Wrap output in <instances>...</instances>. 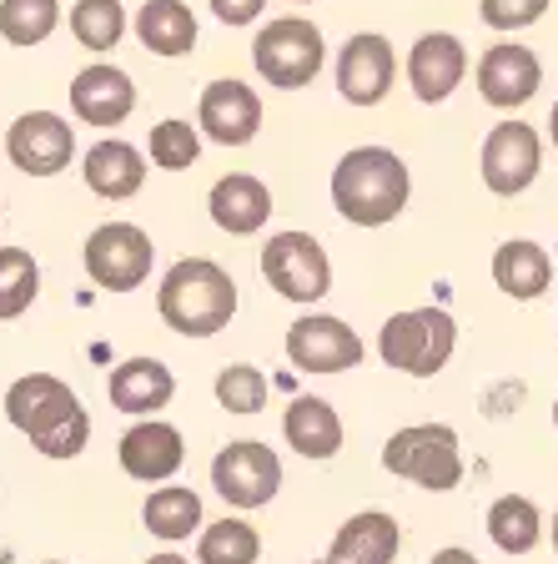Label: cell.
Masks as SVG:
<instances>
[{"mask_svg":"<svg viewBox=\"0 0 558 564\" xmlns=\"http://www.w3.org/2000/svg\"><path fill=\"white\" fill-rule=\"evenodd\" d=\"M383 469L397 479H413L428 494H448L463 484V454H458V434L448 423H413L397 429L383 448Z\"/></svg>","mask_w":558,"mask_h":564,"instance_id":"cell-6","label":"cell"},{"mask_svg":"<svg viewBox=\"0 0 558 564\" xmlns=\"http://www.w3.org/2000/svg\"><path fill=\"white\" fill-rule=\"evenodd\" d=\"M61 25V0H0V35L11 46H41Z\"/></svg>","mask_w":558,"mask_h":564,"instance_id":"cell-30","label":"cell"},{"mask_svg":"<svg viewBox=\"0 0 558 564\" xmlns=\"http://www.w3.org/2000/svg\"><path fill=\"white\" fill-rule=\"evenodd\" d=\"M156 313L182 338H211L237 313L232 272L217 268L211 258H182L176 268H166L162 288H156Z\"/></svg>","mask_w":558,"mask_h":564,"instance_id":"cell-3","label":"cell"},{"mask_svg":"<svg viewBox=\"0 0 558 564\" xmlns=\"http://www.w3.org/2000/svg\"><path fill=\"white\" fill-rule=\"evenodd\" d=\"M41 293V268L25 247H0V323L21 317Z\"/></svg>","mask_w":558,"mask_h":564,"instance_id":"cell-31","label":"cell"},{"mask_svg":"<svg viewBox=\"0 0 558 564\" xmlns=\"http://www.w3.org/2000/svg\"><path fill=\"white\" fill-rule=\"evenodd\" d=\"M262 278L277 288L287 303H317L332 288V262L313 232H277L262 247Z\"/></svg>","mask_w":558,"mask_h":564,"instance_id":"cell-8","label":"cell"},{"mask_svg":"<svg viewBox=\"0 0 558 564\" xmlns=\"http://www.w3.org/2000/svg\"><path fill=\"white\" fill-rule=\"evenodd\" d=\"M397 544H403L397 519L368 509V514H352L348 524L338 529V540H332V550H327V554H338L342 564H393L397 560Z\"/></svg>","mask_w":558,"mask_h":564,"instance_id":"cell-25","label":"cell"},{"mask_svg":"<svg viewBox=\"0 0 558 564\" xmlns=\"http://www.w3.org/2000/svg\"><path fill=\"white\" fill-rule=\"evenodd\" d=\"M548 137H554V147H558V101H554V117H548Z\"/></svg>","mask_w":558,"mask_h":564,"instance_id":"cell-38","label":"cell"},{"mask_svg":"<svg viewBox=\"0 0 558 564\" xmlns=\"http://www.w3.org/2000/svg\"><path fill=\"white\" fill-rule=\"evenodd\" d=\"M141 524L156 540H192V529H201V499L192 489H152V499L141 505Z\"/></svg>","mask_w":558,"mask_h":564,"instance_id":"cell-27","label":"cell"},{"mask_svg":"<svg viewBox=\"0 0 558 564\" xmlns=\"http://www.w3.org/2000/svg\"><path fill=\"white\" fill-rule=\"evenodd\" d=\"M6 419L31 438L46 458H76L91 438L81 399L51 373H25L6 388Z\"/></svg>","mask_w":558,"mask_h":564,"instance_id":"cell-1","label":"cell"},{"mask_svg":"<svg viewBox=\"0 0 558 564\" xmlns=\"http://www.w3.org/2000/svg\"><path fill=\"white\" fill-rule=\"evenodd\" d=\"M81 176H86V187H91L96 197L127 202V197H136L141 182H146V156L121 137H101L91 152H86Z\"/></svg>","mask_w":558,"mask_h":564,"instance_id":"cell-19","label":"cell"},{"mask_svg":"<svg viewBox=\"0 0 558 564\" xmlns=\"http://www.w3.org/2000/svg\"><path fill=\"white\" fill-rule=\"evenodd\" d=\"M538 166H544V141L528 121H499L483 141V182L493 197H518L534 187Z\"/></svg>","mask_w":558,"mask_h":564,"instance_id":"cell-10","label":"cell"},{"mask_svg":"<svg viewBox=\"0 0 558 564\" xmlns=\"http://www.w3.org/2000/svg\"><path fill=\"white\" fill-rule=\"evenodd\" d=\"M397 76V56L387 46V35L378 31H358L348 35V46L338 51V91L352 106H378L393 91Z\"/></svg>","mask_w":558,"mask_h":564,"instance_id":"cell-13","label":"cell"},{"mask_svg":"<svg viewBox=\"0 0 558 564\" xmlns=\"http://www.w3.org/2000/svg\"><path fill=\"white\" fill-rule=\"evenodd\" d=\"M428 564H478V560H473V554H468V550H438Z\"/></svg>","mask_w":558,"mask_h":564,"instance_id":"cell-36","label":"cell"},{"mask_svg":"<svg viewBox=\"0 0 558 564\" xmlns=\"http://www.w3.org/2000/svg\"><path fill=\"white\" fill-rule=\"evenodd\" d=\"M262 11H267V0H211V15L221 25H252Z\"/></svg>","mask_w":558,"mask_h":564,"instance_id":"cell-35","label":"cell"},{"mask_svg":"<svg viewBox=\"0 0 558 564\" xmlns=\"http://www.w3.org/2000/svg\"><path fill=\"white\" fill-rule=\"evenodd\" d=\"M6 156L21 166L25 176H56L76 156V131L56 117V111H25L6 131Z\"/></svg>","mask_w":558,"mask_h":564,"instance_id":"cell-12","label":"cell"},{"mask_svg":"<svg viewBox=\"0 0 558 564\" xmlns=\"http://www.w3.org/2000/svg\"><path fill=\"white\" fill-rule=\"evenodd\" d=\"M554 423H558V399H554Z\"/></svg>","mask_w":558,"mask_h":564,"instance_id":"cell-42","label":"cell"},{"mask_svg":"<svg viewBox=\"0 0 558 564\" xmlns=\"http://www.w3.org/2000/svg\"><path fill=\"white\" fill-rule=\"evenodd\" d=\"M51 564H61V560H51Z\"/></svg>","mask_w":558,"mask_h":564,"instance_id":"cell-43","label":"cell"},{"mask_svg":"<svg viewBox=\"0 0 558 564\" xmlns=\"http://www.w3.org/2000/svg\"><path fill=\"white\" fill-rule=\"evenodd\" d=\"M554 550H558V514H554Z\"/></svg>","mask_w":558,"mask_h":564,"instance_id":"cell-40","label":"cell"},{"mask_svg":"<svg viewBox=\"0 0 558 564\" xmlns=\"http://www.w3.org/2000/svg\"><path fill=\"white\" fill-rule=\"evenodd\" d=\"M117 458H121V469H127L131 479H141V484L172 479V474L182 469V458H186L182 429H176V423H162V419H141L136 429L121 434Z\"/></svg>","mask_w":558,"mask_h":564,"instance_id":"cell-18","label":"cell"},{"mask_svg":"<svg viewBox=\"0 0 558 564\" xmlns=\"http://www.w3.org/2000/svg\"><path fill=\"white\" fill-rule=\"evenodd\" d=\"M313 564H342V560H338V554H327V560H313Z\"/></svg>","mask_w":558,"mask_h":564,"instance_id":"cell-39","label":"cell"},{"mask_svg":"<svg viewBox=\"0 0 558 564\" xmlns=\"http://www.w3.org/2000/svg\"><path fill=\"white\" fill-rule=\"evenodd\" d=\"M493 282L508 297H518V303H534L554 282V258L538 242H528V237H513V242H503L493 252Z\"/></svg>","mask_w":558,"mask_h":564,"instance_id":"cell-22","label":"cell"},{"mask_svg":"<svg viewBox=\"0 0 558 564\" xmlns=\"http://www.w3.org/2000/svg\"><path fill=\"white\" fill-rule=\"evenodd\" d=\"M468 76V51L453 31H428L418 35V46L407 51V86L428 106L448 101Z\"/></svg>","mask_w":558,"mask_h":564,"instance_id":"cell-16","label":"cell"},{"mask_svg":"<svg viewBox=\"0 0 558 564\" xmlns=\"http://www.w3.org/2000/svg\"><path fill=\"white\" fill-rule=\"evenodd\" d=\"M146 564H192V560H182V554H152Z\"/></svg>","mask_w":558,"mask_h":564,"instance_id":"cell-37","label":"cell"},{"mask_svg":"<svg viewBox=\"0 0 558 564\" xmlns=\"http://www.w3.org/2000/svg\"><path fill=\"white\" fill-rule=\"evenodd\" d=\"M548 6L554 0H478V15H483V25L513 35V31H528L534 21H544Z\"/></svg>","mask_w":558,"mask_h":564,"instance_id":"cell-34","label":"cell"},{"mask_svg":"<svg viewBox=\"0 0 558 564\" xmlns=\"http://www.w3.org/2000/svg\"><path fill=\"white\" fill-rule=\"evenodd\" d=\"M256 554H262V534L247 519H217L197 540V564H256Z\"/></svg>","mask_w":558,"mask_h":564,"instance_id":"cell-29","label":"cell"},{"mask_svg":"<svg viewBox=\"0 0 558 564\" xmlns=\"http://www.w3.org/2000/svg\"><path fill=\"white\" fill-rule=\"evenodd\" d=\"M282 438L303 458H332L342 448V419L327 399H292L282 413Z\"/></svg>","mask_w":558,"mask_h":564,"instance_id":"cell-23","label":"cell"},{"mask_svg":"<svg viewBox=\"0 0 558 564\" xmlns=\"http://www.w3.org/2000/svg\"><path fill=\"white\" fill-rule=\"evenodd\" d=\"M106 393L121 413H136V419H152L156 409H166L176 393V378L162 358H127L121 368H111L106 378Z\"/></svg>","mask_w":558,"mask_h":564,"instance_id":"cell-21","label":"cell"},{"mask_svg":"<svg viewBox=\"0 0 558 564\" xmlns=\"http://www.w3.org/2000/svg\"><path fill=\"white\" fill-rule=\"evenodd\" d=\"M473 76H478V96H483L489 106H499V111H513V106L534 101L538 86H544V66H538V56L528 46H513V41L483 51Z\"/></svg>","mask_w":558,"mask_h":564,"instance_id":"cell-15","label":"cell"},{"mask_svg":"<svg viewBox=\"0 0 558 564\" xmlns=\"http://www.w3.org/2000/svg\"><path fill=\"white\" fill-rule=\"evenodd\" d=\"M217 403L227 413H262L267 409V373L252 364H232L217 373Z\"/></svg>","mask_w":558,"mask_h":564,"instance_id":"cell-32","label":"cell"},{"mask_svg":"<svg viewBox=\"0 0 558 564\" xmlns=\"http://www.w3.org/2000/svg\"><path fill=\"white\" fill-rule=\"evenodd\" d=\"M297 6H317V0H297Z\"/></svg>","mask_w":558,"mask_h":564,"instance_id":"cell-41","label":"cell"},{"mask_svg":"<svg viewBox=\"0 0 558 564\" xmlns=\"http://www.w3.org/2000/svg\"><path fill=\"white\" fill-rule=\"evenodd\" d=\"M327 61V46H322V31L303 15H277L256 31L252 41V66L256 76L277 91H303V86L317 82V70Z\"/></svg>","mask_w":558,"mask_h":564,"instance_id":"cell-5","label":"cell"},{"mask_svg":"<svg viewBox=\"0 0 558 564\" xmlns=\"http://www.w3.org/2000/svg\"><path fill=\"white\" fill-rule=\"evenodd\" d=\"M413 197V176L407 162L387 147H352L332 166V207L352 227H387Z\"/></svg>","mask_w":558,"mask_h":564,"instance_id":"cell-2","label":"cell"},{"mask_svg":"<svg viewBox=\"0 0 558 564\" xmlns=\"http://www.w3.org/2000/svg\"><path fill=\"white\" fill-rule=\"evenodd\" d=\"M287 358L303 373H342V368L362 364V338L327 313H307L287 328Z\"/></svg>","mask_w":558,"mask_h":564,"instance_id":"cell-11","label":"cell"},{"mask_svg":"<svg viewBox=\"0 0 558 564\" xmlns=\"http://www.w3.org/2000/svg\"><path fill=\"white\" fill-rule=\"evenodd\" d=\"M489 540L499 544L503 554H528L538 540H544V519H538V505L524 499V494H503L489 509Z\"/></svg>","mask_w":558,"mask_h":564,"instance_id":"cell-26","label":"cell"},{"mask_svg":"<svg viewBox=\"0 0 558 564\" xmlns=\"http://www.w3.org/2000/svg\"><path fill=\"white\" fill-rule=\"evenodd\" d=\"M197 127L207 131L217 147H247V141L262 131V96L247 82H237V76L211 82L197 101Z\"/></svg>","mask_w":558,"mask_h":564,"instance_id":"cell-14","label":"cell"},{"mask_svg":"<svg viewBox=\"0 0 558 564\" xmlns=\"http://www.w3.org/2000/svg\"><path fill=\"white\" fill-rule=\"evenodd\" d=\"M453 348H458V328L442 307H407V313H393L383 323V338H378L383 364L407 378L442 373L448 358H453Z\"/></svg>","mask_w":558,"mask_h":564,"instance_id":"cell-4","label":"cell"},{"mask_svg":"<svg viewBox=\"0 0 558 564\" xmlns=\"http://www.w3.org/2000/svg\"><path fill=\"white\" fill-rule=\"evenodd\" d=\"M81 258H86V272H91L96 288H106V293H131V288H141V282L152 278L156 247L136 223H101L86 237Z\"/></svg>","mask_w":558,"mask_h":564,"instance_id":"cell-7","label":"cell"},{"mask_svg":"<svg viewBox=\"0 0 558 564\" xmlns=\"http://www.w3.org/2000/svg\"><path fill=\"white\" fill-rule=\"evenodd\" d=\"M207 207L221 232L252 237V232H262L272 217V192H267V182H256V176H247V172H232L211 187Z\"/></svg>","mask_w":558,"mask_h":564,"instance_id":"cell-20","label":"cell"},{"mask_svg":"<svg viewBox=\"0 0 558 564\" xmlns=\"http://www.w3.org/2000/svg\"><path fill=\"white\" fill-rule=\"evenodd\" d=\"M131 25H136V41L152 56H186L197 46V15L186 0H146Z\"/></svg>","mask_w":558,"mask_h":564,"instance_id":"cell-24","label":"cell"},{"mask_svg":"<svg viewBox=\"0 0 558 564\" xmlns=\"http://www.w3.org/2000/svg\"><path fill=\"white\" fill-rule=\"evenodd\" d=\"M211 489L232 509H262V505H272L282 489V464L267 444L237 438V444H227L211 458Z\"/></svg>","mask_w":558,"mask_h":564,"instance_id":"cell-9","label":"cell"},{"mask_svg":"<svg viewBox=\"0 0 558 564\" xmlns=\"http://www.w3.org/2000/svg\"><path fill=\"white\" fill-rule=\"evenodd\" d=\"M197 156H201V137L192 121L166 117L162 127H152V162L162 172H186V166H197Z\"/></svg>","mask_w":558,"mask_h":564,"instance_id":"cell-33","label":"cell"},{"mask_svg":"<svg viewBox=\"0 0 558 564\" xmlns=\"http://www.w3.org/2000/svg\"><path fill=\"white\" fill-rule=\"evenodd\" d=\"M70 111L86 121V127H121V121L136 111V86L121 66L111 61H96V66L76 70L70 82Z\"/></svg>","mask_w":558,"mask_h":564,"instance_id":"cell-17","label":"cell"},{"mask_svg":"<svg viewBox=\"0 0 558 564\" xmlns=\"http://www.w3.org/2000/svg\"><path fill=\"white\" fill-rule=\"evenodd\" d=\"M70 35H76L86 51H96V56L121 46V35H127V6H121V0H76V6H70Z\"/></svg>","mask_w":558,"mask_h":564,"instance_id":"cell-28","label":"cell"}]
</instances>
